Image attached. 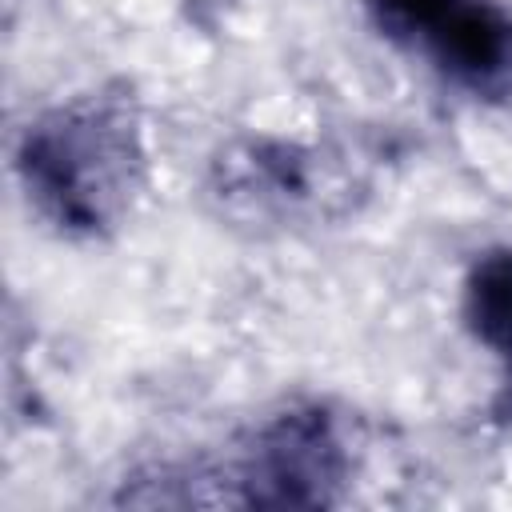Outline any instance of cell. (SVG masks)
Returning <instances> with one entry per match:
<instances>
[{
	"mask_svg": "<svg viewBox=\"0 0 512 512\" xmlns=\"http://www.w3.org/2000/svg\"><path fill=\"white\" fill-rule=\"evenodd\" d=\"M364 180L348 152L288 136L224 140L204 172L208 208L244 236H292L356 212Z\"/></svg>",
	"mask_w": 512,
	"mask_h": 512,
	"instance_id": "obj_2",
	"label": "cell"
},
{
	"mask_svg": "<svg viewBox=\"0 0 512 512\" xmlns=\"http://www.w3.org/2000/svg\"><path fill=\"white\" fill-rule=\"evenodd\" d=\"M12 168L28 208L64 240H108L148 188L144 120L128 92H80L32 116Z\"/></svg>",
	"mask_w": 512,
	"mask_h": 512,
	"instance_id": "obj_1",
	"label": "cell"
},
{
	"mask_svg": "<svg viewBox=\"0 0 512 512\" xmlns=\"http://www.w3.org/2000/svg\"><path fill=\"white\" fill-rule=\"evenodd\" d=\"M348 476L352 448L324 404H292L268 416L224 472L228 504L244 508H332L340 504Z\"/></svg>",
	"mask_w": 512,
	"mask_h": 512,
	"instance_id": "obj_3",
	"label": "cell"
},
{
	"mask_svg": "<svg viewBox=\"0 0 512 512\" xmlns=\"http://www.w3.org/2000/svg\"><path fill=\"white\" fill-rule=\"evenodd\" d=\"M384 40L424 56L444 80L500 96L512 88V12L496 0H368Z\"/></svg>",
	"mask_w": 512,
	"mask_h": 512,
	"instance_id": "obj_4",
	"label": "cell"
},
{
	"mask_svg": "<svg viewBox=\"0 0 512 512\" xmlns=\"http://www.w3.org/2000/svg\"><path fill=\"white\" fill-rule=\"evenodd\" d=\"M460 316L476 344L512 364V244L488 248L472 260L460 292Z\"/></svg>",
	"mask_w": 512,
	"mask_h": 512,
	"instance_id": "obj_5",
	"label": "cell"
},
{
	"mask_svg": "<svg viewBox=\"0 0 512 512\" xmlns=\"http://www.w3.org/2000/svg\"><path fill=\"white\" fill-rule=\"evenodd\" d=\"M496 416L512 424V364H508V380H504V388H500V396H496Z\"/></svg>",
	"mask_w": 512,
	"mask_h": 512,
	"instance_id": "obj_6",
	"label": "cell"
}]
</instances>
